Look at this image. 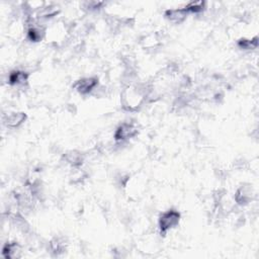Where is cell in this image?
<instances>
[{
    "label": "cell",
    "instance_id": "obj_9",
    "mask_svg": "<svg viewBox=\"0 0 259 259\" xmlns=\"http://www.w3.org/2000/svg\"><path fill=\"white\" fill-rule=\"evenodd\" d=\"M23 253L22 245L17 242H8L2 248V255L7 259L20 258Z\"/></svg>",
    "mask_w": 259,
    "mask_h": 259
},
{
    "label": "cell",
    "instance_id": "obj_7",
    "mask_svg": "<svg viewBox=\"0 0 259 259\" xmlns=\"http://www.w3.org/2000/svg\"><path fill=\"white\" fill-rule=\"evenodd\" d=\"M252 196H253V191H252V187L251 185H241L235 194V201L239 204V205H246L248 204L251 200H252Z\"/></svg>",
    "mask_w": 259,
    "mask_h": 259
},
{
    "label": "cell",
    "instance_id": "obj_3",
    "mask_svg": "<svg viewBox=\"0 0 259 259\" xmlns=\"http://www.w3.org/2000/svg\"><path fill=\"white\" fill-rule=\"evenodd\" d=\"M139 133V128L136 123H123L119 125L115 133V140L116 143H124Z\"/></svg>",
    "mask_w": 259,
    "mask_h": 259
},
{
    "label": "cell",
    "instance_id": "obj_14",
    "mask_svg": "<svg viewBox=\"0 0 259 259\" xmlns=\"http://www.w3.org/2000/svg\"><path fill=\"white\" fill-rule=\"evenodd\" d=\"M85 7L84 8H87L88 10L92 11V10H96L98 8H100V6L103 5V2H97V1H89V2H84Z\"/></svg>",
    "mask_w": 259,
    "mask_h": 259
},
{
    "label": "cell",
    "instance_id": "obj_8",
    "mask_svg": "<svg viewBox=\"0 0 259 259\" xmlns=\"http://www.w3.org/2000/svg\"><path fill=\"white\" fill-rule=\"evenodd\" d=\"M29 74L23 70H13L8 75V83L16 87H24L28 85Z\"/></svg>",
    "mask_w": 259,
    "mask_h": 259
},
{
    "label": "cell",
    "instance_id": "obj_1",
    "mask_svg": "<svg viewBox=\"0 0 259 259\" xmlns=\"http://www.w3.org/2000/svg\"><path fill=\"white\" fill-rule=\"evenodd\" d=\"M148 96V90L144 87H138V86H129L122 93V106L127 111H135L142 106Z\"/></svg>",
    "mask_w": 259,
    "mask_h": 259
},
{
    "label": "cell",
    "instance_id": "obj_10",
    "mask_svg": "<svg viewBox=\"0 0 259 259\" xmlns=\"http://www.w3.org/2000/svg\"><path fill=\"white\" fill-rule=\"evenodd\" d=\"M64 159L72 167H80L84 162V155L79 151L71 150L64 154Z\"/></svg>",
    "mask_w": 259,
    "mask_h": 259
},
{
    "label": "cell",
    "instance_id": "obj_2",
    "mask_svg": "<svg viewBox=\"0 0 259 259\" xmlns=\"http://www.w3.org/2000/svg\"><path fill=\"white\" fill-rule=\"evenodd\" d=\"M181 215L176 210H168L162 213L158 220V226L161 235H166L168 231L178 226Z\"/></svg>",
    "mask_w": 259,
    "mask_h": 259
},
{
    "label": "cell",
    "instance_id": "obj_6",
    "mask_svg": "<svg viewBox=\"0 0 259 259\" xmlns=\"http://www.w3.org/2000/svg\"><path fill=\"white\" fill-rule=\"evenodd\" d=\"M188 14L189 13L184 7L170 8L164 12L165 19L173 25H180L181 23H183L186 20Z\"/></svg>",
    "mask_w": 259,
    "mask_h": 259
},
{
    "label": "cell",
    "instance_id": "obj_11",
    "mask_svg": "<svg viewBox=\"0 0 259 259\" xmlns=\"http://www.w3.org/2000/svg\"><path fill=\"white\" fill-rule=\"evenodd\" d=\"M67 243L65 242V239L61 237H55L53 240L50 242V248L52 252L59 255L65 252Z\"/></svg>",
    "mask_w": 259,
    "mask_h": 259
},
{
    "label": "cell",
    "instance_id": "obj_5",
    "mask_svg": "<svg viewBox=\"0 0 259 259\" xmlns=\"http://www.w3.org/2000/svg\"><path fill=\"white\" fill-rule=\"evenodd\" d=\"M28 118L24 112H10L3 115V123L9 129L20 128Z\"/></svg>",
    "mask_w": 259,
    "mask_h": 259
},
{
    "label": "cell",
    "instance_id": "obj_12",
    "mask_svg": "<svg viewBox=\"0 0 259 259\" xmlns=\"http://www.w3.org/2000/svg\"><path fill=\"white\" fill-rule=\"evenodd\" d=\"M237 46L241 50H245V51H250V50L257 49V47H258V37L256 36V37H254L252 39H246V38L240 39L237 42Z\"/></svg>",
    "mask_w": 259,
    "mask_h": 259
},
{
    "label": "cell",
    "instance_id": "obj_13",
    "mask_svg": "<svg viewBox=\"0 0 259 259\" xmlns=\"http://www.w3.org/2000/svg\"><path fill=\"white\" fill-rule=\"evenodd\" d=\"M205 7H206L205 1H192L184 6V8L187 10L188 13H196V14L202 12L205 9Z\"/></svg>",
    "mask_w": 259,
    "mask_h": 259
},
{
    "label": "cell",
    "instance_id": "obj_4",
    "mask_svg": "<svg viewBox=\"0 0 259 259\" xmlns=\"http://www.w3.org/2000/svg\"><path fill=\"white\" fill-rule=\"evenodd\" d=\"M98 86V78L96 77H84L77 80L73 87L81 95H87L94 91Z\"/></svg>",
    "mask_w": 259,
    "mask_h": 259
}]
</instances>
